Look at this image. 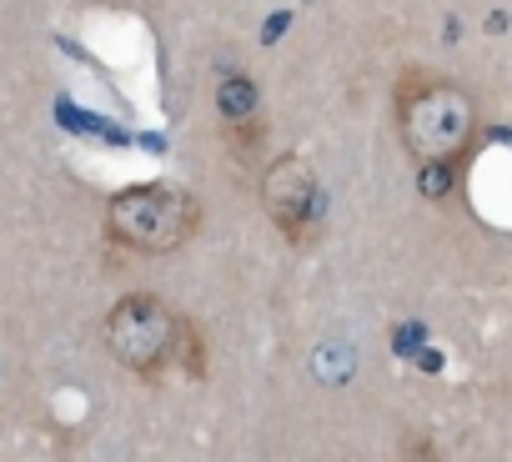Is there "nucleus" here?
Here are the masks:
<instances>
[{"instance_id":"nucleus-2","label":"nucleus","mask_w":512,"mask_h":462,"mask_svg":"<svg viewBox=\"0 0 512 462\" xmlns=\"http://www.w3.org/2000/svg\"><path fill=\"white\" fill-rule=\"evenodd\" d=\"M196 226H201V201L166 181H141L106 201V237L141 257H166L186 247Z\"/></svg>"},{"instance_id":"nucleus-4","label":"nucleus","mask_w":512,"mask_h":462,"mask_svg":"<svg viewBox=\"0 0 512 462\" xmlns=\"http://www.w3.org/2000/svg\"><path fill=\"white\" fill-rule=\"evenodd\" d=\"M262 211L292 247H312L322 237V191L302 156H277L262 171Z\"/></svg>"},{"instance_id":"nucleus-1","label":"nucleus","mask_w":512,"mask_h":462,"mask_svg":"<svg viewBox=\"0 0 512 462\" xmlns=\"http://www.w3.org/2000/svg\"><path fill=\"white\" fill-rule=\"evenodd\" d=\"M392 116H397V136H402L407 156L422 161L427 171L432 166L452 171L457 161H467V151L477 141V101L457 81L432 76V71H407L397 81Z\"/></svg>"},{"instance_id":"nucleus-3","label":"nucleus","mask_w":512,"mask_h":462,"mask_svg":"<svg viewBox=\"0 0 512 462\" xmlns=\"http://www.w3.org/2000/svg\"><path fill=\"white\" fill-rule=\"evenodd\" d=\"M181 332H186V317L171 302H161L156 292L121 297L106 312V327H101L106 352L136 377H161L166 367H176Z\"/></svg>"}]
</instances>
